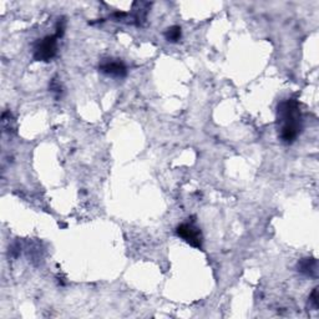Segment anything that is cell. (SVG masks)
<instances>
[{"label": "cell", "instance_id": "cell-3", "mask_svg": "<svg viewBox=\"0 0 319 319\" xmlns=\"http://www.w3.org/2000/svg\"><path fill=\"white\" fill-rule=\"evenodd\" d=\"M176 233L185 242L191 244L195 248H202V233L200 228L192 223H182L177 227Z\"/></svg>", "mask_w": 319, "mask_h": 319}, {"label": "cell", "instance_id": "cell-7", "mask_svg": "<svg viewBox=\"0 0 319 319\" xmlns=\"http://www.w3.org/2000/svg\"><path fill=\"white\" fill-rule=\"evenodd\" d=\"M1 124H3V129L5 131H8V133L13 131V126L11 125L14 124V119L10 111L3 112V115H1Z\"/></svg>", "mask_w": 319, "mask_h": 319}, {"label": "cell", "instance_id": "cell-1", "mask_svg": "<svg viewBox=\"0 0 319 319\" xmlns=\"http://www.w3.org/2000/svg\"><path fill=\"white\" fill-rule=\"evenodd\" d=\"M277 126H278V135L282 142L291 145L297 140L303 129L302 112L297 100L288 99L278 104Z\"/></svg>", "mask_w": 319, "mask_h": 319}, {"label": "cell", "instance_id": "cell-9", "mask_svg": "<svg viewBox=\"0 0 319 319\" xmlns=\"http://www.w3.org/2000/svg\"><path fill=\"white\" fill-rule=\"evenodd\" d=\"M65 25H66V22L64 18H60L59 20H57L56 23V34L55 35L57 36V38H61L62 35H64V33H65Z\"/></svg>", "mask_w": 319, "mask_h": 319}, {"label": "cell", "instance_id": "cell-2", "mask_svg": "<svg viewBox=\"0 0 319 319\" xmlns=\"http://www.w3.org/2000/svg\"><path fill=\"white\" fill-rule=\"evenodd\" d=\"M57 36L49 35L39 40L34 48V60L36 61H50L57 53Z\"/></svg>", "mask_w": 319, "mask_h": 319}, {"label": "cell", "instance_id": "cell-6", "mask_svg": "<svg viewBox=\"0 0 319 319\" xmlns=\"http://www.w3.org/2000/svg\"><path fill=\"white\" fill-rule=\"evenodd\" d=\"M182 36V29L179 25H173V27H168L165 31V38L166 40L170 43H177Z\"/></svg>", "mask_w": 319, "mask_h": 319}, {"label": "cell", "instance_id": "cell-4", "mask_svg": "<svg viewBox=\"0 0 319 319\" xmlns=\"http://www.w3.org/2000/svg\"><path fill=\"white\" fill-rule=\"evenodd\" d=\"M99 70L111 78L122 79L127 75V68L119 59H104L99 65Z\"/></svg>", "mask_w": 319, "mask_h": 319}, {"label": "cell", "instance_id": "cell-8", "mask_svg": "<svg viewBox=\"0 0 319 319\" xmlns=\"http://www.w3.org/2000/svg\"><path fill=\"white\" fill-rule=\"evenodd\" d=\"M318 287H316L313 290V292L311 293V295H309V307H311L312 309H314V311H317V309L319 308V295H318Z\"/></svg>", "mask_w": 319, "mask_h": 319}, {"label": "cell", "instance_id": "cell-10", "mask_svg": "<svg viewBox=\"0 0 319 319\" xmlns=\"http://www.w3.org/2000/svg\"><path fill=\"white\" fill-rule=\"evenodd\" d=\"M50 90H52L53 92H56L57 95L61 94V86H60V84L55 80V79L52 81V84H50Z\"/></svg>", "mask_w": 319, "mask_h": 319}, {"label": "cell", "instance_id": "cell-5", "mask_svg": "<svg viewBox=\"0 0 319 319\" xmlns=\"http://www.w3.org/2000/svg\"><path fill=\"white\" fill-rule=\"evenodd\" d=\"M297 270L302 276L307 277V278L316 279L318 278V262L313 257L302 258L298 262Z\"/></svg>", "mask_w": 319, "mask_h": 319}]
</instances>
